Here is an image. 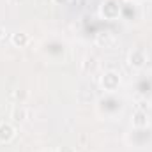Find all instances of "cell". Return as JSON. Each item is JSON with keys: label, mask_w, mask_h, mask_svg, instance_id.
Instances as JSON below:
<instances>
[{"label": "cell", "mask_w": 152, "mask_h": 152, "mask_svg": "<svg viewBox=\"0 0 152 152\" xmlns=\"http://www.w3.org/2000/svg\"><path fill=\"white\" fill-rule=\"evenodd\" d=\"M4 133H5V140L12 138V127H11V126H2V127H0V140L4 138Z\"/></svg>", "instance_id": "cell-1"}, {"label": "cell", "mask_w": 152, "mask_h": 152, "mask_svg": "<svg viewBox=\"0 0 152 152\" xmlns=\"http://www.w3.org/2000/svg\"><path fill=\"white\" fill-rule=\"evenodd\" d=\"M145 113H142V112H138V113L134 115V126H145Z\"/></svg>", "instance_id": "cell-2"}, {"label": "cell", "mask_w": 152, "mask_h": 152, "mask_svg": "<svg viewBox=\"0 0 152 152\" xmlns=\"http://www.w3.org/2000/svg\"><path fill=\"white\" fill-rule=\"evenodd\" d=\"M12 41H14V44H25L27 37H25V36H14V37H12Z\"/></svg>", "instance_id": "cell-3"}]
</instances>
